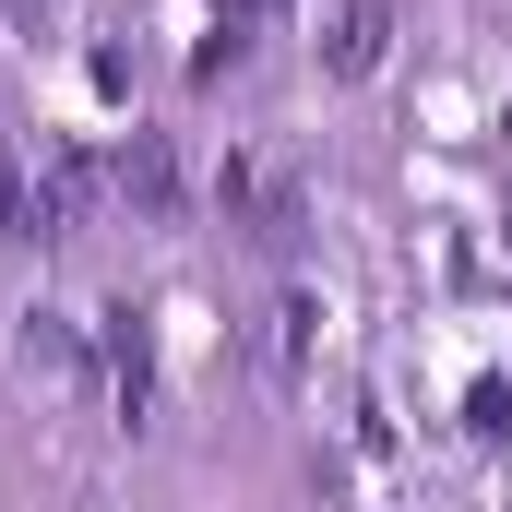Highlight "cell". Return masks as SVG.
<instances>
[{"instance_id": "1", "label": "cell", "mask_w": 512, "mask_h": 512, "mask_svg": "<svg viewBox=\"0 0 512 512\" xmlns=\"http://www.w3.org/2000/svg\"><path fill=\"white\" fill-rule=\"evenodd\" d=\"M108 191H120L143 227H179V143L167 131H131L120 155H108Z\"/></svg>"}, {"instance_id": "2", "label": "cell", "mask_w": 512, "mask_h": 512, "mask_svg": "<svg viewBox=\"0 0 512 512\" xmlns=\"http://www.w3.org/2000/svg\"><path fill=\"white\" fill-rule=\"evenodd\" d=\"M382 36H393V12H382V0H358V12L334 24V72H346V84H358V72H382Z\"/></svg>"}, {"instance_id": "3", "label": "cell", "mask_w": 512, "mask_h": 512, "mask_svg": "<svg viewBox=\"0 0 512 512\" xmlns=\"http://www.w3.org/2000/svg\"><path fill=\"white\" fill-rule=\"evenodd\" d=\"M24 215H36V179H24V167H12V155H0V251H12V239H24Z\"/></svg>"}, {"instance_id": "4", "label": "cell", "mask_w": 512, "mask_h": 512, "mask_svg": "<svg viewBox=\"0 0 512 512\" xmlns=\"http://www.w3.org/2000/svg\"><path fill=\"white\" fill-rule=\"evenodd\" d=\"M251 12H274V0H251Z\"/></svg>"}]
</instances>
